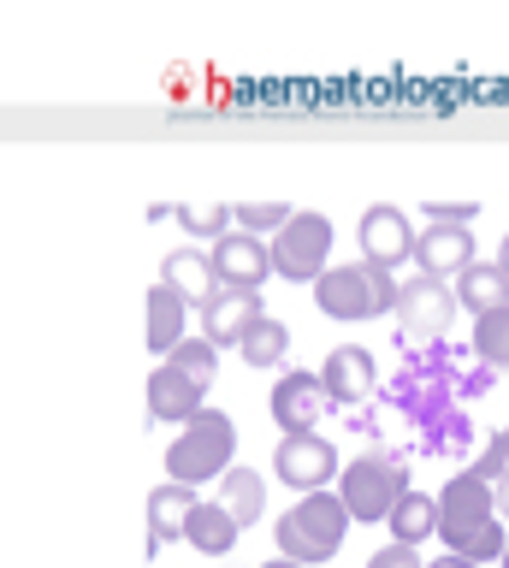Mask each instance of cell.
Returning a JSON list of instances; mask_svg holds the SVG:
<instances>
[{"label":"cell","mask_w":509,"mask_h":568,"mask_svg":"<svg viewBox=\"0 0 509 568\" xmlns=\"http://www.w3.org/2000/svg\"><path fill=\"white\" fill-rule=\"evenodd\" d=\"M149 415L161 420V426H190L202 415V385H190L179 367H154L149 373Z\"/></svg>","instance_id":"9a60e30c"},{"label":"cell","mask_w":509,"mask_h":568,"mask_svg":"<svg viewBox=\"0 0 509 568\" xmlns=\"http://www.w3.org/2000/svg\"><path fill=\"white\" fill-rule=\"evenodd\" d=\"M503 444H509V426H503Z\"/></svg>","instance_id":"d590c367"},{"label":"cell","mask_w":509,"mask_h":568,"mask_svg":"<svg viewBox=\"0 0 509 568\" xmlns=\"http://www.w3.org/2000/svg\"><path fill=\"white\" fill-rule=\"evenodd\" d=\"M503 568H509V545H503Z\"/></svg>","instance_id":"e575fe53"},{"label":"cell","mask_w":509,"mask_h":568,"mask_svg":"<svg viewBox=\"0 0 509 568\" xmlns=\"http://www.w3.org/2000/svg\"><path fill=\"white\" fill-rule=\"evenodd\" d=\"M326 385H320V373H303V367H291L285 379H273V420L285 426V438L291 433H314L326 415Z\"/></svg>","instance_id":"8fae6325"},{"label":"cell","mask_w":509,"mask_h":568,"mask_svg":"<svg viewBox=\"0 0 509 568\" xmlns=\"http://www.w3.org/2000/svg\"><path fill=\"white\" fill-rule=\"evenodd\" d=\"M232 220H237V231H250V237H261V231H273V237H278V231L296 220V207L291 202H237Z\"/></svg>","instance_id":"4316f807"},{"label":"cell","mask_w":509,"mask_h":568,"mask_svg":"<svg viewBox=\"0 0 509 568\" xmlns=\"http://www.w3.org/2000/svg\"><path fill=\"white\" fill-rule=\"evenodd\" d=\"M172 220H179L184 231H190V237H225V231H232V207H225V202H179V207H172Z\"/></svg>","instance_id":"484cf974"},{"label":"cell","mask_w":509,"mask_h":568,"mask_svg":"<svg viewBox=\"0 0 509 568\" xmlns=\"http://www.w3.org/2000/svg\"><path fill=\"white\" fill-rule=\"evenodd\" d=\"M278 550L296 562V568H320L338 557L344 532H349V509L338 491H308L303 504H291L285 515H278Z\"/></svg>","instance_id":"7a4b0ae2"},{"label":"cell","mask_w":509,"mask_h":568,"mask_svg":"<svg viewBox=\"0 0 509 568\" xmlns=\"http://www.w3.org/2000/svg\"><path fill=\"white\" fill-rule=\"evenodd\" d=\"M456 302L474 314V320H486V314H503L509 308V273L498 261H474L462 278H456Z\"/></svg>","instance_id":"ac0fdd59"},{"label":"cell","mask_w":509,"mask_h":568,"mask_svg":"<svg viewBox=\"0 0 509 568\" xmlns=\"http://www.w3.org/2000/svg\"><path fill=\"white\" fill-rule=\"evenodd\" d=\"M427 568H480V562H468V557H456V550H445V557H432Z\"/></svg>","instance_id":"4dcf8cb0"},{"label":"cell","mask_w":509,"mask_h":568,"mask_svg":"<svg viewBox=\"0 0 509 568\" xmlns=\"http://www.w3.org/2000/svg\"><path fill=\"white\" fill-rule=\"evenodd\" d=\"M367 568H427V562H420L409 545H385V550H374V562H367Z\"/></svg>","instance_id":"f546056e"},{"label":"cell","mask_w":509,"mask_h":568,"mask_svg":"<svg viewBox=\"0 0 509 568\" xmlns=\"http://www.w3.org/2000/svg\"><path fill=\"white\" fill-rule=\"evenodd\" d=\"M273 474L308 497V491H326V479H338L344 468H338L332 438H320V433H291V438H278V450H273Z\"/></svg>","instance_id":"ba28073f"},{"label":"cell","mask_w":509,"mask_h":568,"mask_svg":"<svg viewBox=\"0 0 509 568\" xmlns=\"http://www.w3.org/2000/svg\"><path fill=\"white\" fill-rule=\"evenodd\" d=\"M166 367H179L190 385H202V390H207V385H214V373H220V349L207 344V337H184V344L166 355Z\"/></svg>","instance_id":"cb8c5ba5"},{"label":"cell","mask_w":509,"mask_h":568,"mask_svg":"<svg viewBox=\"0 0 509 568\" xmlns=\"http://www.w3.org/2000/svg\"><path fill=\"white\" fill-rule=\"evenodd\" d=\"M237 355L250 367H278L291 355V326H285V320H273V314H261L255 326H250V337L237 344Z\"/></svg>","instance_id":"603a6c76"},{"label":"cell","mask_w":509,"mask_h":568,"mask_svg":"<svg viewBox=\"0 0 509 568\" xmlns=\"http://www.w3.org/2000/svg\"><path fill=\"white\" fill-rule=\"evenodd\" d=\"M326 255H332V220H326V213H314V207H303L273 237V273L291 278V284H320Z\"/></svg>","instance_id":"8992f818"},{"label":"cell","mask_w":509,"mask_h":568,"mask_svg":"<svg viewBox=\"0 0 509 568\" xmlns=\"http://www.w3.org/2000/svg\"><path fill=\"white\" fill-rule=\"evenodd\" d=\"M261 320V291H225L214 308L202 314V332H207V344H243L250 337V326Z\"/></svg>","instance_id":"e0dca14e"},{"label":"cell","mask_w":509,"mask_h":568,"mask_svg":"<svg viewBox=\"0 0 509 568\" xmlns=\"http://www.w3.org/2000/svg\"><path fill=\"white\" fill-rule=\"evenodd\" d=\"M385 527H391L397 532V545H420V539H432V532H438V497H427V491H409V497H403V504L391 509V521H385Z\"/></svg>","instance_id":"7402d4cb"},{"label":"cell","mask_w":509,"mask_h":568,"mask_svg":"<svg viewBox=\"0 0 509 568\" xmlns=\"http://www.w3.org/2000/svg\"><path fill=\"white\" fill-rule=\"evenodd\" d=\"M356 237H362V261L367 266H385V273H397V261L415 255V231H409V220H403V207H391V202L367 207Z\"/></svg>","instance_id":"30bf717a"},{"label":"cell","mask_w":509,"mask_h":568,"mask_svg":"<svg viewBox=\"0 0 509 568\" xmlns=\"http://www.w3.org/2000/svg\"><path fill=\"white\" fill-rule=\"evenodd\" d=\"M403 296V284L385 273V266H367V261H349V266H326L320 284H314V302H320V314L332 320H379L391 314Z\"/></svg>","instance_id":"3957f363"},{"label":"cell","mask_w":509,"mask_h":568,"mask_svg":"<svg viewBox=\"0 0 509 568\" xmlns=\"http://www.w3.org/2000/svg\"><path fill=\"white\" fill-rule=\"evenodd\" d=\"M161 284H172L190 308H214V302L225 296V284L214 273V255H202V248H172V255L161 261Z\"/></svg>","instance_id":"4fadbf2b"},{"label":"cell","mask_w":509,"mask_h":568,"mask_svg":"<svg viewBox=\"0 0 509 568\" xmlns=\"http://www.w3.org/2000/svg\"><path fill=\"white\" fill-rule=\"evenodd\" d=\"M220 504L232 509L237 527H255L261 509H267V479H261L255 468H232V474L220 479Z\"/></svg>","instance_id":"44dd1931"},{"label":"cell","mask_w":509,"mask_h":568,"mask_svg":"<svg viewBox=\"0 0 509 568\" xmlns=\"http://www.w3.org/2000/svg\"><path fill=\"white\" fill-rule=\"evenodd\" d=\"M438 539H445V550H456V557L468 562H503V515H498V497H491V486L480 474H456L445 479V491H438Z\"/></svg>","instance_id":"6da1fadb"},{"label":"cell","mask_w":509,"mask_h":568,"mask_svg":"<svg viewBox=\"0 0 509 568\" xmlns=\"http://www.w3.org/2000/svg\"><path fill=\"white\" fill-rule=\"evenodd\" d=\"M207 255H214V273H220L225 291H261L273 273V243L250 237V231H225Z\"/></svg>","instance_id":"9c48e42d"},{"label":"cell","mask_w":509,"mask_h":568,"mask_svg":"<svg viewBox=\"0 0 509 568\" xmlns=\"http://www.w3.org/2000/svg\"><path fill=\"white\" fill-rule=\"evenodd\" d=\"M261 568H296L291 557H273V562H261Z\"/></svg>","instance_id":"836d02e7"},{"label":"cell","mask_w":509,"mask_h":568,"mask_svg":"<svg viewBox=\"0 0 509 568\" xmlns=\"http://www.w3.org/2000/svg\"><path fill=\"white\" fill-rule=\"evenodd\" d=\"M420 213H427V225H468L474 213H480V202H420Z\"/></svg>","instance_id":"83f0119b"},{"label":"cell","mask_w":509,"mask_h":568,"mask_svg":"<svg viewBox=\"0 0 509 568\" xmlns=\"http://www.w3.org/2000/svg\"><path fill=\"white\" fill-rule=\"evenodd\" d=\"M474 355H480L491 373H509V308L474 320Z\"/></svg>","instance_id":"d4e9b609"},{"label":"cell","mask_w":509,"mask_h":568,"mask_svg":"<svg viewBox=\"0 0 509 568\" xmlns=\"http://www.w3.org/2000/svg\"><path fill=\"white\" fill-rule=\"evenodd\" d=\"M237 521H232V509L225 504H196V515H190V527H184V539L202 550V557H232V545H237Z\"/></svg>","instance_id":"ffe728a7"},{"label":"cell","mask_w":509,"mask_h":568,"mask_svg":"<svg viewBox=\"0 0 509 568\" xmlns=\"http://www.w3.org/2000/svg\"><path fill=\"white\" fill-rule=\"evenodd\" d=\"M232 450H237V426L232 415H220V408H202L196 420L184 426L179 438H172V450H166V474H172V486H190L196 491L207 474H232Z\"/></svg>","instance_id":"277c9868"},{"label":"cell","mask_w":509,"mask_h":568,"mask_svg":"<svg viewBox=\"0 0 509 568\" xmlns=\"http://www.w3.org/2000/svg\"><path fill=\"white\" fill-rule=\"evenodd\" d=\"M184 314H190V302L172 291V284H149V349L154 355H172L190 337Z\"/></svg>","instance_id":"d6986e66"},{"label":"cell","mask_w":509,"mask_h":568,"mask_svg":"<svg viewBox=\"0 0 509 568\" xmlns=\"http://www.w3.org/2000/svg\"><path fill=\"white\" fill-rule=\"evenodd\" d=\"M320 385H326V397L338 408L367 403V397H374V355H367L362 344H338L320 362Z\"/></svg>","instance_id":"5bb4252c"},{"label":"cell","mask_w":509,"mask_h":568,"mask_svg":"<svg viewBox=\"0 0 509 568\" xmlns=\"http://www.w3.org/2000/svg\"><path fill=\"white\" fill-rule=\"evenodd\" d=\"M202 497L190 491V486H154L149 491V550H161L166 539H184V527H190V515H196Z\"/></svg>","instance_id":"2e32d148"},{"label":"cell","mask_w":509,"mask_h":568,"mask_svg":"<svg viewBox=\"0 0 509 568\" xmlns=\"http://www.w3.org/2000/svg\"><path fill=\"white\" fill-rule=\"evenodd\" d=\"M456 291L450 284H438V278H409L403 284V296H397V326L409 344H438L450 326H456Z\"/></svg>","instance_id":"52a82bcc"},{"label":"cell","mask_w":509,"mask_h":568,"mask_svg":"<svg viewBox=\"0 0 509 568\" xmlns=\"http://www.w3.org/2000/svg\"><path fill=\"white\" fill-rule=\"evenodd\" d=\"M491 497H498V515H503V521H509V474L498 479V486H491Z\"/></svg>","instance_id":"1f68e13d"},{"label":"cell","mask_w":509,"mask_h":568,"mask_svg":"<svg viewBox=\"0 0 509 568\" xmlns=\"http://www.w3.org/2000/svg\"><path fill=\"white\" fill-rule=\"evenodd\" d=\"M474 474H480L486 486H498V479L509 474V444H503V433H498V438H491L486 450H480V462H474Z\"/></svg>","instance_id":"f1b7e54d"},{"label":"cell","mask_w":509,"mask_h":568,"mask_svg":"<svg viewBox=\"0 0 509 568\" xmlns=\"http://www.w3.org/2000/svg\"><path fill=\"white\" fill-rule=\"evenodd\" d=\"M415 261H420V278H462L474 261V237H468V225H427L415 237Z\"/></svg>","instance_id":"7c38bea8"},{"label":"cell","mask_w":509,"mask_h":568,"mask_svg":"<svg viewBox=\"0 0 509 568\" xmlns=\"http://www.w3.org/2000/svg\"><path fill=\"white\" fill-rule=\"evenodd\" d=\"M338 497H344L349 521H391V509L409 497V468H403L391 450L356 456L338 474Z\"/></svg>","instance_id":"5b68a950"},{"label":"cell","mask_w":509,"mask_h":568,"mask_svg":"<svg viewBox=\"0 0 509 568\" xmlns=\"http://www.w3.org/2000/svg\"><path fill=\"white\" fill-rule=\"evenodd\" d=\"M498 266H503V273H509V237L498 243Z\"/></svg>","instance_id":"d6a6232c"}]
</instances>
